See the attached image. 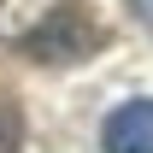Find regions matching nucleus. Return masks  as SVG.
Returning a JSON list of instances; mask_svg holds the SVG:
<instances>
[{
    "label": "nucleus",
    "instance_id": "obj_2",
    "mask_svg": "<svg viewBox=\"0 0 153 153\" xmlns=\"http://www.w3.org/2000/svg\"><path fill=\"white\" fill-rule=\"evenodd\" d=\"M100 147L106 153H153V94L147 100H124L100 124Z\"/></svg>",
    "mask_w": 153,
    "mask_h": 153
},
{
    "label": "nucleus",
    "instance_id": "obj_1",
    "mask_svg": "<svg viewBox=\"0 0 153 153\" xmlns=\"http://www.w3.org/2000/svg\"><path fill=\"white\" fill-rule=\"evenodd\" d=\"M100 47H106V30L88 18L82 0H59L53 12L24 36V53L36 65H76V59H94Z\"/></svg>",
    "mask_w": 153,
    "mask_h": 153
},
{
    "label": "nucleus",
    "instance_id": "obj_3",
    "mask_svg": "<svg viewBox=\"0 0 153 153\" xmlns=\"http://www.w3.org/2000/svg\"><path fill=\"white\" fill-rule=\"evenodd\" d=\"M24 147V112L12 94H0V153H18Z\"/></svg>",
    "mask_w": 153,
    "mask_h": 153
}]
</instances>
